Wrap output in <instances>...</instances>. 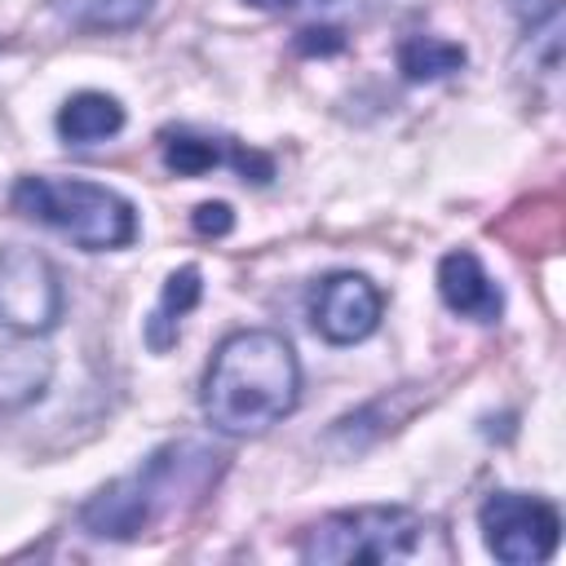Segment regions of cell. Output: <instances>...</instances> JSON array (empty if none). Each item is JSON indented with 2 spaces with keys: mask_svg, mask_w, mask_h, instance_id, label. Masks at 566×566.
<instances>
[{
  "mask_svg": "<svg viewBox=\"0 0 566 566\" xmlns=\"http://www.w3.org/2000/svg\"><path fill=\"white\" fill-rule=\"evenodd\" d=\"M301 402V363L296 349L270 327L230 332L199 389V407L217 433L252 438L274 429Z\"/></svg>",
  "mask_w": 566,
  "mask_h": 566,
  "instance_id": "1",
  "label": "cell"
},
{
  "mask_svg": "<svg viewBox=\"0 0 566 566\" xmlns=\"http://www.w3.org/2000/svg\"><path fill=\"white\" fill-rule=\"evenodd\" d=\"M62 323V279L35 248H0V411L49 389V336Z\"/></svg>",
  "mask_w": 566,
  "mask_h": 566,
  "instance_id": "2",
  "label": "cell"
},
{
  "mask_svg": "<svg viewBox=\"0 0 566 566\" xmlns=\"http://www.w3.org/2000/svg\"><path fill=\"white\" fill-rule=\"evenodd\" d=\"M221 469H226L221 451H212L195 438L168 442L155 455H146L133 473L106 482L80 509V526L97 539H137L155 522L172 517L181 504H195L217 482Z\"/></svg>",
  "mask_w": 566,
  "mask_h": 566,
  "instance_id": "3",
  "label": "cell"
},
{
  "mask_svg": "<svg viewBox=\"0 0 566 566\" xmlns=\"http://www.w3.org/2000/svg\"><path fill=\"white\" fill-rule=\"evenodd\" d=\"M305 562L358 566V562H451L447 531L407 504H363L318 517L301 539Z\"/></svg>",
  "mask_w": 566,
  "mask_h": 566,
  "instance_id": "4",
  "label": "cell"
},
{
  "mask_svg": "<svg viewBox=\"0 0 566 566\" xmlns=\"http://www.w3.org/2000/svg\"><path fill=\"white\" fill-rule=\"evenodd\" d=\"M9 199L22 217L66 234L84 252H115L137 239V208L84 177H18Z\"/></svg>",
  "mask_w": 566,
  "mask_h": 566,
  "instance_id": "5",
  "label": "cell"
},
{
  "mask_svg": "<svg viewBox=\"0 0 566 566\" xmlns=\"http://www.w3.org/2000/svg\"><path fill=\"white\" fill-rule=\"evenodd\" d=\"M478 526L486 548L509 566H539L557 553L562 539L557 504L526 491H491L478 509Z\"/></svg>",
  "mask_w": 566,
  "mask_h": 566,
  "instance_id": "6",
  "label": "cell"
},
{
  "mask_svg": "<svg viewBox=\"0 0 566 566\" xmlns=\"http://www.w3.org/2000/svg\"><path fill=\"white\" fill-rule=\"evenodd\" d=\"M380 314H385L380 287L354 270H336L323 283H314V292H310V327L327 345L367 340L380 327Z\"/></svg>",
  "mask_w": 566,
  "mask_h": 566,
  "instance_id": "7",
  "label": "cell"
},
{
  "mask_svg": "<svg viewBox=\"0 0 566 566\" xmlns=\"http://www.w3.org/2000/svg\"><path fill=\"white\" fill-rule=\"evenodd\" d=\"M159 146H164V164L177 177H199V172H212L226 164L243 181H256V186H265L274 177V159L261 150H248L234 137H212V133H195V128H164Z\"/></svg>",
  "mask_w": 566,
  "mask_h": 566,
  "instance_id": "8",
  "label": "cell"
},
{
  "mask_svg": "<svg viewBox=\"0 0 566 566\" xmlns=\"http://www.w3.org/2000/svg\"><path fill=\"white\" fill-rule=\"evenodd\" d=\"M438 296L447 301L451 314L473 318V323H495L504 314V292L478 261V252L455 248L438 261Z\"/></svg>",
  "mask_w": 566,
  "mask_h": 566,
  "instance_id": "9",
  "label": "cell"
},
{
  "mask_svg": "<svg viewBox=\"0 0 566 566\" xmlns=\"http://www.w3.org/2000/svg\"><path fill=\"white\" fill-rule=\"evenodd\" d=\"M124 128V106L119 97L111 93H97V88H84L75 97L62 102L57 111V137L66 146H97L106 137H115Z\"/></svg>",
  "mask_w": 566,
  "mask_h": 566,
  "instance_id": "10",
  "label": "cell"
},
{
  "mask_svg": "<svg viewBox=\"0 0 566 566\" xmlns=\"http://www.w3.org/2000/svg\"><path fill=\"white\" fill-rule=\"evenodd\" d=\"M199 296H203V274H199V265H181V270H172V274L164 279L159 305H155L150 318H146V345H150L155 354H164V349L177 345L181 318L199 305Z\"/></svg>",
  "mask_w": 566,
  "mask_h": 566,
  "instance_id": "11",
  "label": "cell"
},
{
  "mask_svg": "<svg viewBox=\"0 0 566 566\" xmlns=\"http://www.w3.org/2000/svg\"><path fill=\"white\" fill-rule=\"evenodd\" d=\"M155 0H49V9L75 31H133Z\"/></svg>",
  "mask_w": 566,
  "mask_h": 566,
  "instance_id": "12",
  "label": "cell"
},
{
  "mask_svg": "<svg viewBox=\"0 0 566 566\" xmlns=\"http://www.w3.org/2000/svg\"><path fill=\"white\" fill-rule=\"evenodd\" d=\"M464 57H469V53H464V44L442 40V35H424V31L407 35V40L398 44V71H402V80H411V84L442 80V75L460 71V66H464Z\"/></svg>",
  "mask_w": 566,
  "mask_h": 566,
  "instance_id": "13",
  "label": "cell"
},
{
  "mask_svg": "<svg viewBox=\"0 0 566 566\" xmlns=\"http://www.w3.org/2000/svg\"><path fill=\"white\" fill-rule=\"evenodd\" d=\"M509 4H513V13L522 18L526 31H535V27L553 31L562 22V0H509Z\"/></svg>",
  "mask_w": 566,
  "mask_h": 566,
  "instance_id": "14",
  "label": "cell"
},
{
  "mask_svg": "<svg viewBox=\"0 0 566 566\" xmlns=\"http://www.w3.org/2000/svg\"><path fill=\"white\" fill-rule=\"evenodd\" d=\"M230 226H234V217H230L226 203H199L195 208V230L199 234H226Z\"/></svg>",
  "mask_w": 566,
  "mask_h": 566,
  "instance_id": "15",
  "label": "cell"
},
{
  "mask_svg": "<svg viewBox=\"0 0 566 566\" xmlns=\"http://www.w3.org/2000/svg\"><path fill=\"white\" fill-rule=\"evenodd\" d=\"M256 9H301V4H327V0H248Z\"/></svg>",
  "mask_w": 566,
  "mask_h": 566,
  "instance_id": "16",
  "label": "cell"
}]
</instances>
